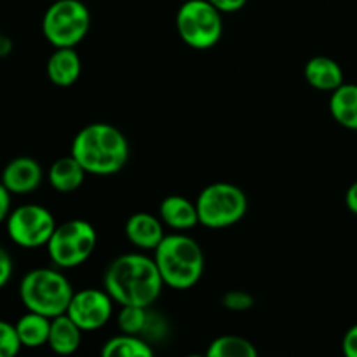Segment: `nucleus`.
I'll list each match as a JSON object with an SVG mask.
<instances>
[{"label": "nucleus", "instance_id": "obj_13", "mask_svg": "<svg viewBox=\"0 0 357 357\" xmlns=\"http://www.w3.org/2000/svg\"><path fill=\"white\" fill-rule=\"evenodd\" d=\"M47 79L58 87H70L82 73V61L75 47H58L47 59Z\"/></svg>", "mask_w": 357, "mask_h": 357}, {"label": "nucleus", "instance_id": "obj_25", "mask_svg": "<svg viewBox=\"0 0 357 357\" xmlns=\"http://www.w3.org/2000/svg\"><path fill=\"white\" fill-rule=\"evenodd\" d=\"M13 272H14L13 258H10L9 251L3 250V248L0 246V289L6 288L7 282H9L10 278H13Z\"/></svg>", "mask_w": 357, "mask_h": 357}, {"label": "nucleus", "instance_id": "obj_6", "mask_svg": "<svg viewBox=\"0 0 357 357\" xmlns=\"http://www.w3.org/2000/svg\"><path fill=\"white\" fill-rule=\"evenodd\" d=\"M98 232L86 220H68L56 225L47 243V255L58 268H75L93 257Z\"/></svg>", "mask_w": 357, "mask_h": 357}, {"label": "nucleus", "instance_id": "obj_28", "mask_svg": "<svg viewBox=\"0 0 357 357\" xmlns=\"http://www.w3.org/2000/svg\"><path fill=\"white\" fill-rule=\"evenodd\" d=\"M10 192L3 187V183L0 181V223H3L9 216V213L13 211L10 209Z\"/></svg>", "mask_w": 357, "mask_h": 357}, {"label": "nucleus", "instance_id": "obj_7", "mask_svg": "<svg viewBox=\"0 0 357 357\" xmlns=\"http://www.w3.org/2000/svg\"><path fill=\"white\" fill-rule=\"evenodd\" d=\"M89 26L91 13L82 0H56L42 17V33L54 49L79 45Z\"/></svg>", "mask_w": 357, "mask_h": 357}, {"label": "nucleus", "instance_id": "obj_18", "mask_svg": "<svg viewBox=\"0 0 357 357\" xmlns=\"http://www.w3.org/2000/svg\"><path fill=\"white\" fill-rule=\"evenodd\" d=\"M14 326H16L17 337H20L23 347L38 349L47 345L49 331H51V317L28 310L26 314H23L17 319Z\"/></svg>", "mask_w": 357, "mask_h": 357}, {"label": "nucleus", "instance_id": "obj_29", "mask_svg": "<svg viewBox=\"0 0 357 357\" xmlns=\"http://www.w3.org/2000/svg\"><path fill=\"white\" fill-rule=\"evenodd\" d=\"M345 204H347L349 211L357 215V181L347 188V194H345Z\"/></svg>", "mask_w": 357, "mask_h": 357}, {"label": "nucleus", "instance_id": "obj_19", "mask_svg": "<svg viewBox=\"0 0 357 357\" xmlns=\"http://www.w3.org/2000/svg\"><path fill=\"white\" fill-rule=\"evenodd\" d=\"M330 112L338 124L357 131V84H342L331 93Z\"/></svg>", "mask_w": 357, "mask_h": 357}, {"label": "nucleus", "instance_id": "obj_20", "mask_svg": "<svg viewBox=\"0 0 357 357\" xmlns=\"http://www.w3.org/2000/svg\"><path fill=\"white\" fill-rule=\"evenodd\" d=\"M103 357H152L153 349L142 335L121 333L108 338L101 347Z\"/></svg>", "mask_w": 357, "mask_h": 357}, {"label": "nucleus", "instance_id": "obj_9", "mask_svg": "<svg viewBox=\"0 0 357 357\" xmlns=\"http://www.w3.org/2000/svg\"><path fill=\"white\" fill-rule=\"evenodd\" d=\"M56 220L47 208L40 204H23L13 209L6 220L7 236L23 250L47 246L56 229Z\"/></svg>", "mask_w": 357, "mask_h": 357}, {"label": "nucleus", "instance_id": "obj_22", "mask_svg": "<svg viewBox=\"0 0 357 357\" xmlns=\"http://www.w3.org/2000/svg\"><path fill=\"white\" fill-rule=\"evenodd\" d=\"M150 324L149 309L138 305H122L117 316V326L121 333L143 335Z\"/></svg>", "mask_w": 357, "mask_h": 357}, {"label": "nucleus", "instance_id": "obj_1", "mask_svg": "<svg viewBox=\"0 0 357 357\" xmlns=\"http://www.w3.org/2000/svg\"><path fill=\"white\" fill-rule=\"evenodd\" d=\"M103 286L119 305L150 307L164 288L153 258L143 253H126L115 258L103 275Z\"/></svg>", "mask_w": 357, "mask_h": 357}, {"label": "nucleus", "instance_id": "obj_3", "mask_svg": "<svg viewBox=\"0 0 357 357\" xmlns=\"http://www.w3.org/2000/svg\"><path fill=\"white\" fill-rule=\"evenodd\" d=\"M164 286L176 291H187L201 281L204 274V253L195 239L176 232L166 234L162 243L153 250Z\"/></svg>", "mask_w": 357, "mask_h": 357}, {"label": "nucleus", "instance_id": "obj_4", "mask_svg": "<svg viewBox=\"0 0 357 357\" xmlns=\"http://www.w3.org/2000/svg\"><path fill=\"white\" fill-rule=\"evenodd\" d=\"M72 282L56 268H33L20 284V300L24 309L47 317L66 314L73 296Z\"/></svg>", "mask_w": 357, "mask_h": 357}, {"label": "nucleus", "instance_id": "obj_16", "mask_svg": "<svg viewBox=\"0 0 357 357\" xmlns=\"http://www.w3.org/2000/svg\"><path fill=\"white\" fill-rule=\"evenodd\" d=\"M305 80L317 91L333 93L344 84V70L335 59L328 56H314L305 65Z\"/></svg>", "mask_w": 357, "mask_h": 357}, {"label": "nucleus", "instance_id": "obj_11", "mask_svg": "<svg viewBox=\"0 0 357 357\" xmlns=\"http://www.w3.org/2000/svg\"><path fill=\"white\" fill-rule=\"evenodd\" d=\"M44 180V169L31 157H16L2 169L0 181L13 195H26L37 190Z\"/></svg>", "mask_w": 357, "mask_h": 357}, {"label": "nucleus", "instance_id": "obj_8", "mask_svg": "<svg viewBox=\"0 0 357 357\" xmlns=\"http://www.w3.org/2000/svg\"><path fill=\"white\" fill-rule=\"evenodd\" d=\"M180 38L192 49L215 47L223 35V13L208 0H187L176 13Z\"/></svg>", "mask_w": 357, "mask_h": 357}, {"label": "nucleus", "instance_id": "obj_17", "mask_svg": "<svg viewBox=\"0 0 357 357\" xmlns=\"http://www.w3.org/2000/svg\"><path fill=\"white\" fill-rule=\"evenodd\" d=\"M84 331L70 319L68 314H61L51 319V331H49L47 345L52 352L59 356H70L79 351L82 344Z\"/></svg>", "mask_w": 357, "mask_h": 357}, {"label": "nucleus", "instance_id": "obj_5", "mask_svg": "<svg viewBox=\"0 0 357 357\" xmlns=\"http://www.w3.org/2000/svg\"><path fill=\"white\" fill-rule=\"evenodd\" d=\"M195 206L201 225L208 229H227L246 216L248 197L237 185L218 181L202 188Z\"/></svg>", "mask_w": 357, "mask_h": 357}, {"label": "nucleus", "instance_id": "obj_30", "mask_svg": "<svg viewBox=\"0 0 357 357\" xmlns=\"http://www.w3.org/2000/svg\"><path fill=\"white\" fill-rule=\"evenodd\" d=\"M13 52V40L0 31V58H6Z\"/></svg>", "mask_w": 357, "mask_h": 357}, {"label": "nucleus", "instance_id": "obj_10", "mask_svg": "<svg viewBox=\"0 0 357 357\" xmlns=\"http://www.w3.org/2000/svg\"><path fill=\"white\" fill-rule=\"evenodd\" d=\"M114 303L107 289L86 288L73 293L66 314L84 333H91L107 326L114 314Z\"/></svg>", "mask_w": 357, "mask_h": 357}, {"label": "nucleus", "instance_id": "obj_23", "mask_svg": "<svg viewBox=\"0 0 357 357\" xmlns=\"http://www.w3.org/2000/svg\"><path fill=\"white\" fill-rule=\"evenodd\" d=\"M21 342L16 326L6 321H0V357H14L21 351Z\"/></svg>", "mask_w": 357, "mask_h": 357}, {"label": "nucleus", "instance_id": "obj_15", "mask_svg": "<svg viewBox=\"0 0 357 357\" xmlns=\"http://www.w3.org/2000/svg\"><path fill=\"white\" fill-rule=\"evenodd\" d=\"M86 174V169L70 153V155L59 157L58 160L52 162L47 171V180L49 185L59 194H72L82 187Z\"/></svg>", "mask_w": 357, "mask_h": 357}, {"label": "nucleus", "instance_id": "obj_26", "mask_svg": "<svg viewBox=\"0 0 357 357\" xmlns=\"http://www.w3.org/2000/svg\"><path fill=\"white\" fill-rule=\"evenodd\" d=\"M342 351L347 357H357V324L349 328L342 340Z\"/></svg>", "mask_w": 357, "mask_h": 357}, {"label": "nucleus", "instance_id": "obj_14", "mask_svg": "<svg viewBox=\"0 0 357 357\" xmlns=\"http://www.w3.org/2000/svg\"><path fill=\"white\" fill-rule=\"evenodd\" d=\"M159 218L164 225L178 232L199 225L197 206L183 195H167L159 206Z\"/></svg>", "mask_w": 357, "mask_h": 357}, {"label": "nucleus", "instance_id": "obj_21", "mask_svg": "<svg viewBox=\"0 0 357 357\" xmlns=\"http://www.w3.org/2000/svg\"><path fill=\"white\" fill-rule=\"evenodd\" d=\"M208 357H257L258 351L248 338L239 335H223L209 344Z\"/></svg>", "mask_w": 357, "mask_h": 357}, {"label": "nucleus", "instance_id": "obj_12", "mask_svg": "<svg viewBox=\"0 0 357 357\" xmlns=\"http://www.w3.org/2000/svg\"><path fill=\"white\" fill-rule=\"evenodd\" d=\"M126 237L132 246L142 251H152L162 243L166 237L164 232V223L159 216H153L152 213L139 211L128 218L124 227Z\"/></svg>", "mask_w": 357, "mask_h": 357}, {"label": "nucleus", "instance_id": "obj_24", "mask_svg": "<svg viewBox=\"0 0 357 357\" xmlns=\"http://www.w3.org/2000/svg\"><path fill=\"white\" fill-rule=\"evenodd\" d=\"M253 303V296L246 291H239V289L227 291L222 298V305L225 307V309L232 310V312H243V310L251 309Z\"/></svg>", "mask_w": 357, "mask_h": 357}, {"label": "nucleus", "instance_id": "obj_27", "mask_svg": "<svg viewBox=\"0 0 357 357\" xmlns=\"http://www.w3.org/2000/svg\"><path fill=\"white\" fill-rule=\"evenodd\" d=\"M208 2H211L220 13L232 14L243 9V7L248 3V0H208Z\"/></svg>", "mask_w": 357, "mask_h": 357}, {"label": "nucleus", "instance_id": "obj_2", "mask_svg": "<svg viewBox=\"0 0 357 357\" xmlns=\"http://www.w3.org/2000/svg\"><path fill=\"white\" fill-rule=\"evenodd\" d=\"M72 155L87 174L110 176L128 164L129 142L115 126L94 122L77 132L72 142Z\"/></svg>", "mask_w": 357, "mask_h": 357}]
</instances>
